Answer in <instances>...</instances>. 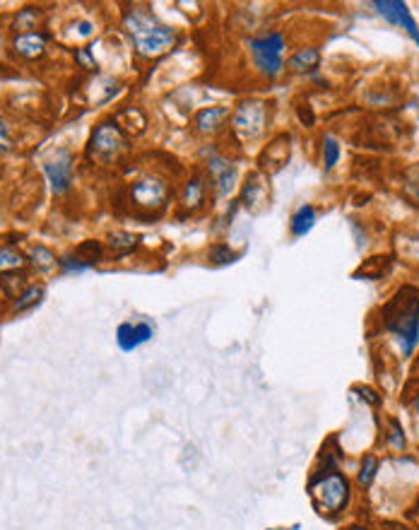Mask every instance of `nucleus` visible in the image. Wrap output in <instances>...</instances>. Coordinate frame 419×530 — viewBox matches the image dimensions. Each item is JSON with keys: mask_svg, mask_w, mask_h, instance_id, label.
I'll list each match as a JSON object with an SVG mask.
<instances>
[{"mask_svg": "<svg viewBox=\"0 0 419 530\" xmlns=\"http://www.w3.org/2000/svg\"><path fill=\"white\" fill-rule=\"evenodd\" d=\"M58 263L63 265V270H68V273H85V270L90 268V265H85L82 261H78V258L73 261V258H68V256H66V258H61Z\"/></svg>", "mask_w": 419, "mask_h": 530, "instance_id": "26", "label": "nucleus"}, {"mask_svg": "<svg viewBox=\"0 0 419 530\" xmlns=\"http://www.w3.org/2000/svg\"><path fill=\"white\" fill-rule=\"evenodd\" d=\"M234 258H237V256H234L229 251V246H224V244H217V246H212V249H210V261L217 263V265L234 263Z\"/></svg>", "mask_w": 419, "mask_h": 530, "instance_id": "24", "label": "nucleus"}, {"mask_svg": "<svg viewBox=\"0 0 419 530\" xmlns=\"http://www.w3.org/2000/svg\"><path fill=\"white\" fill-rule=\"evenodd\" d=\"M357 393H361V398H364V400H369L371 405H381V398L373 393L371 388H357Z\"/></svg>", "mask_w": 419, "mask_h": 530, "instance_id": "27", "label": "nucleus"}, {"mask_svg": "<svg viewBox=\"0 0 419 530\" xmlns=\"http://www.w3.org/2000/svg\"><path fill=\"white\" fill-rule=\"evenodd\" d=\"M43 46H46V39L36 31H27V34H20L15 39V51L22 58H36V56L43 53Z\"/></svg>", "mask_w": 419, "mask_h": 530, "instance_id": "12", "label": "nucleus"}, {"mask_svg": "<svg viewBox=\"0 0 419 530\" xmlns=\"http://www.w3.org/2000/svg\"><path fill=\"white\" fill-rule=\"evenodd\" d=\"M249 46H251L253 63H256L260 75H265V78L272 80L282 73V68H284V63H282L284 36L279 34V31H270V34L260 36V39H253Z\"/></svg>", "mask_w": 419, "mask_h": 530, "instance_id": "4", "label": "nucleus"}, {"mask_svg": "<svg viewBox=\"0 0 419 530\" xmlns=\"http://www.w3.org/2000/svg\"><path fill=\"white\" fill-rule=\"evenodd\" d=\"M371 5L376 8L381 17H386L390 24L403 27L408 31L410 39L419 46V24L415 22V17H412L408 3H403V0H376V3H371Z\"/></svg>", "mask_w": 419, "mask_h": 530, "instance_id": "6", "label": "nucleus"}, {"mask_svg": "<svg viewBox=\"0 0 419 530\" xmlns=\"http://www.w3.org/2000/svg\"><path fill=\"white\" fill-rule=\"evenodd\" d=\"M75 256H78V261H82L85 265H92L101 256V244L99 241H85L82 246H78Z\"/></svg>", "mask_w": 419, "mask_h": 530, "instance_id": "23", "label": "nucleus"}, {"mask_svg": "<svg viewBox=\"0 0 419 530\" xmlns=\"http://www.w3.org/2000/svg\"><path fill=\"white\" fill-rule=\"evenodd\" d=\"M202 198H205V186H202V181L200 179L188 181L186 193H183V205H186V207H200Z\"/></svg>", "mask_w": 419, "mask_h": 530, "instance_id": "19", "label": "nucleus"}, {"mask_svg": "<svg viewBox=\"0 0 419 530\" xmlns=\"http://www.w3.org/2000/svg\"><path fill=\"white\" fill-rule=\"evenodd\" d=\"M265 125V106L258 102H246L239 106L234 116V128L244 137H256Z\"/></svg>", "mask_w": 419, "mask_h": 530, "instance_id": "9", "label": "nucleus"}, {"mask_svg": "<svg viewBox=\"0 0 419 530\" xmlns=\"http://www.w3.org/2000/svg\"><path fill=\"white\" fill-rule=\"evenodd\" d=\"M31 258H34V265H39V268H43V270L56 263V256L51 254L48 249H43V246H36V249L31 251Z\"/></svg>", "mask_w": 419, "mask_h": 530, "instance_id": "25", "label": "nucleus"}, {"mask_svg": "<svg viewBox=\"0 0 419 530\" xmlns=\"http://www.w3.org/2000/svg\"><path fill=\"white\" fill-rule=\"evenodd\" d=\"M227 116H229V109H224V106H210V109L200 111L198 116H195V128L200 132H214L224 125Z\"/></svg>", "mask_w": 419, "mask_h": 530, "instance_id": "11", "label": "nucleus"}, {"mask_svg": "<svg viewBox=\"0 0 419 530\" xmlns=\"http://www.w3.org/2000/svg\"><path fill=\"white\" fill-rule=\"evenodd\" d=\"M41 296H43V289L41 287H27L24 292L17 296L15 299V311H27V308H31V306H36L41 301Z\"/></svg>", "mask_w": 419, "mask_h": 530, "instance_id": "20", "label": "nucleus"}, {"mask_svg": "<svg viewBox=\"0 0 419 530\" xmlns=\"http://www.w3.org/2000/svg\"><path fill=\"white\" fill-rule=\"evenodd\" d=\"M321 63V53L319 48H299L294 56L289 58V71L291 73H311L316 71Z\"/></svg>", "mask_w": 419, "mask_h": 530, "instance_id": "13", "label": "nucleus"}, {"mask_svg": "<svg viewBox=\"0 0 419 530\" xmlns=\"http://www.w3.org/2000/svg\"><path fill=\"white\" fill-rule=\"evenodd\" d=\"M299 116H301V121L306 123V125L314 123V113H311V109H301V111H299Z\"/></svg>", "mask_w": 419, "mask_h": 530, "instance_id": "29", "label": "nucleus"}, {"mask_svg": "<svg viewBox=\"0 0 419 530\" xmlns=\"http://www.w3.org/2000/svg\"><path fill=\"white\" fill-rule=\"evenodd\" d=\"M268 530H282V528H268Z\"/></svg>", "mask_w": 419, "mask_h": 530, "instance_id": "32", "label": "nucleus"}, {"mask_svg": "<svg viewBox=\"0 0 419 530\" xmlns=\"http://www.w3.org/2000/svg\"><path fill=\"white\" fill-rule=\"evenodd\" d=\"M383 323L398 338L403 357H410L419 345V292L415 287L400 289L383 308Z\"/></svg>", "mask_w": 419, "mask_h": 530, "instance_id": "1", "label": "nucleus"}, {"mask_svg": "<svg viewBox=\"0 0 419 530\" xmlns=\"http://www.w3.org/2000/svg\"><path fill=\"white\" fill-rule=\"evenodd\" d=\"M340 160V145L335 137H323V167H326V172H330V169L338 164Z\"/></svg>", "mask_w": 419, "mask_h": 530, "instance_id": "21", "label": "nucleus"}, {"mask_svg": "<svg viewBox=\"0 0 419 530\" xmlns=\"http://www.w3.org/2000/svg\"><path fill=\"white\" fill-rule=\"evenodd\" d=\"M155 338V326L150 321H138V323H120L116 331V343L123 352L138 350L140 345L150 343Z\"/></svg>", "mask_w": 419, "mask_h": 530, "instance_id": "8", "label": "nucleus"}, {"mask_svg": "<svg viewBox=\"0 0 419 530\" xmlns=\"http://www.w3.org/2000/svg\"><path fill=\"white\" fill-rule=\"evenodd\" d=\"M125 150V135L118 125L101 123L90 140V155L101 164H109Z\"/></svg>", "mask_w": 419, "mask_h": 530, "instance_id": "5", "label": "nucleus"}, {"mask_svg": "<svg viewBox=\"0 0 419 530\" xmlns=\"http://www.w3.org/2000/svg\"><path fill=\"white\" fill-rule=\"evenodd\" d=\"M378 465H381V463H378V458L373 456V453H369V456L361 458L359 475H357L361 487H369V484L373 482V477H376V472H378Z\"/></svg>", "mask_w": 419, "mask_h": 530, "instance_id": "17", "label": "nucleus"}, {"mask_svg": "<svg viewBox=\"0 0 419 530\" xmlns=\"http://www.w3.org/2000/svg\"><path fill=\"white\" fill-rule=\"evenodd\" d=\"M46 176L53 186L56 193H66L70 188V181H73V155L68 150H58L53 160L46 162Z\"/></svg>", "mask_w": 419, "mask_h": 530, "instance_id": "10", "label": "nucleus"}, {"mask_svg": "<svg viewBox=\"0 0 419 530\" xmlns=\"http://www.w3.org/2000/svg\"><path fill=\"white\" fill-rule=\"evenodd\" d=\"M116 125L118 128H123V130H128V132H133V135H138V132H143L145 130V125H148V121H145V116H143V111H138V109H123L116 116Z\"/></svg>", "mask_w": 419, "mask_h": 530, "instance_id": "15", "label": "nucleus"}, {"mask_svg": "<svg viewBox=\"0 0 419 530\" xmlns=\"http://www.w3.org/2000/svg\"><path fill=\"white\" fill-rule=\"evenodd\" d=\"M27 263L20 251L10 249V246H3L0 249V273H12V270H20L22 265Z\"/></svg>", "mask_w": 419, "mask_h": 530, "instance_id": "16", "label": "nucleus"}, {"mask_svg": "<svg viewBox=\"0 0 419 530\" xmlns=\"http://www.w3.org/2000/svg\"><path fill=\"white\" fill-rule=\"evenodd\" d=\"M167 186L162 184V181L157 179H143L138 181L135 186H133L130 191V200L135 203L138 207H145V210H160L164 205V200H167Z\"/></svg>", "mask_w": 419, "mask_h": 530, "instance_id": "7", "label": "nucleus"}, {"mask_svg": "<svg viewBox=\"0 0 419 530\" xmlns=\"http://www.w3.org/2000/svg\"><path fill=\"white\" fill-rule=\"evenodd\" d=\"M309 492L316 511L321 516L335 519V516L347 509L349 497H352V484H349V479L342 472L328 470L314 475V479L309 482Z\"/></svg>", "mask_w": 419, "mask_h": 530, "instance_id": "2", "label": "nucleus"}, {"mask_svg": "<svg viewBox=\"0 0 419 530\" xmlns=\"http://www.w3.org/2000/svg\"><path fill=\"white\" fill-rule=\"evenodd\" d=\"M10 147V137H8V128H5V123L0 121V152L3 150H8Z\"/></svg>", "mask_w": 419, "mask_h": 530, "instance_id": "28", "label": "nucleus"}, {"mask_svg": "<svg viewBox=\"0 0 419 530\" xmlns=\"http://www.w3.org/2000/svg\"><path fill=\"white\" fill-rule=\"evenodd\" d=\"M125 27H128V34L135 41L138 51L145 56H160L167 48H171L176 43V34L164 24L155 22V17L143 15V12H135L125 20Z\"/></svg>", "mask_w": 419, "mask_h": 530, "instance_id": "3", "label": "nucleus"}, {"mask_svg": "<svg viewBox=\"0 0 419 530\" xmlns=\"http://www.w3.org/2000/svg\"><path fill=\"white\" fill-rule=\"evenodd\" d=\"M412 407H415V412L419 415V395L415 398V400H412Z\"/></svg>", "mask_w": 419, "mask_h": 530, "instance_id": "30", "label": "nucleus"}, {"mask_svg": "<svg viewBox=\"0 0 419 530\" xmlns=\"http://www.w3.org/2000/svg\"><path fill=\"white\" fill-rule=\"evenodd\" d=\"M316 224V210L311 205H301L299 210L291 214V222H289V229L294 237H306L311 229H314Z\"/></svg>", "mask_w": 419, "mask_h": 530, "instance_id": "14", "label": "nucleus"}, {"mask_svg": "<svg viewBox=\"0 0 419 530\" xmlns=\"http://www.w3.org/2000/svg\"><path fill=\"white\" fill-rule=\"evenodd\" d=\"M109 246L116 254H128V251L135 249V237L125 234V232H113L109 237Z\"/></svg>", "mask_w": 419, "mask_h": 530, "instance_id": "22", "label": "nucleus"}, {"mask_svg": "<svg viewBox=\"0 0 419 530\" xmlns=\"http://www.w3.org/2000/svg\"><path fill=\"white\" fill-rule=\"evenodd\" d=\"M386 441L393 451H403L408 446V439H405L403 425L398 420H388V429H386Z\"/></svg>", "mask_w": 419, "mask_h": 530, "instance_id": "18", "label": "nucleus"}, {"mask_svg": "<svg viewBox=\"0 0 419 530\" xmlns=\"http://www.w3.org/2000/svg\"><path fill=\"white\" fill-rule=\"evenodd\" d=\"M347 530H369L366 526H352V528H347Z\"/></svg>", "mask_w": 419, "mask_h": 530, "instance_id": "31", "label": "nucleus"}]
</instances>
